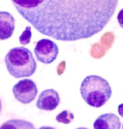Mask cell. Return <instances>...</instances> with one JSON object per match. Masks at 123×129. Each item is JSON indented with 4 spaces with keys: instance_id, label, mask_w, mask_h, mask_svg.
<instances>
[{
    "instance_id": "7",
    "label": "cell",
    "mask_w": 123,
    "mask_h": 129,
    "mask_svg": "<svg viewBox=\"0 0 123 129\" xmlns=\"http://www.w3.org/2000/svg\"><path fill=\"white\" fill-rule=\"evenodd\" d=\"M15 18L7 12L0 11V40H7L13 35L15 28Z\"/></svg>"
},
{
    "instance_id": "15",
    "label": "cell",
    "mask_w": 123,
    "mask_h": 129,
    "mask_svg": "<svg viewBox=\"0 0 123 129\" xmlns=\"http://www.w3.org/2000/svg\"><path fill=\"white\" fill-rule=\"evenodd\" d=\"M122 129H123V125H122Z\"/></svg>"
},
{
    "instance_id": "2",
    "label": "cell",
    "mask_w": 123,
    "mask_h": 129,
    "mask_svg": "<svg viewBox=\"0 0 123 129\" xmlns=\"http://www.w3.org/2000/svg\"><path fill=\"white\" fill-rule=\"evenodd\" d=\"M80 92L85 101L90 106L96 108L105 104L112 94L108 81L96 75H89L83 80Z\"/></svg>"
},
{
    "instance_id": "11",
    "label": "cell",
    "mask_w": 123,
    "mask_h": 129,
    "mask_svg": "<svg viewBox=\"0 0 123 129\" xmlns=\"http://www.w3.org/2000/svg\"><path fill=\"white\" fill-rule=\"evenodd\" d=\"M31 28L30 26H27L25 30L22 32L19 38L20 43L21 45L25 46L29 44L30 42L32 37L31 31Z\"/></svg>"
},
{
    "instance_id": "13",
    "label": "cell",
    "mask_w": 123,
    "mask_h": 129,
    "mask_svg": "<svg viewBox=\"0 0 123 129\" xmlns=\"http://www.w3.org/2000/svg\"><path fill=\"white\" fill-rule=\"evenodd\" d=\"M118 112L119 115L123 118V103L118 106Z\"/></svg>"
},
{
    "instance_id": "1",
    "label": "cell",
    "mask_w": 123,
    "mask_h": 129,
    "mask_svg": "<svg viewBox=\"0 0 123 129\" xmlns=\"http://www.w3.org/2000/svg\"><path fill=\"white\" fill-rule=\"evenodd\" d=\"M20 15L55 40L86 39L103 30L118 0H11Z\"/></svg>"
},
{
    "instance_id": "5",
    "label": "cell",
    "mask_w": 123,
    "mask_h": 129,
    "mask_svg": "<svg viewBox=\"0 0 123 129\" xmlns=\"http://www.w3.org/2000/svg\"><path fill=\"white\" fill-rule=\"evenodd\" d=\"M34 52L37 60L40 62L50 64L56 60L59 53V49L54 41L43 39L37 42Z\"/></svg>"
},
{
    "instance_id": "10",
    "label": "cell",
    "mask_w": 123,
    "mask_h": 129,
    "mask_svg": "<svg viewBox=\"0 0 123 129\" xmlns=\"http://www.w3.org/2000/svg\"><path fill=\"white\" fill-rule=\"evenodd\" d=\"M74 115L68 110H64L60 113L56 117V120L59 123L68 124L73 121Z\"/></svg>"
},
{
    "instance_id": "9",
    "label": "cell",
    "mask_w": 123,
    "mask_h": 129,
    "mask_svg": "<svg viewBox=\"0 0 123 129\" xmlns=\"http://www.w3.org/2000/svg\"><path fill=\"white\" fill-rule=\"evenodd\" d=\"M0 129H34L31 122L21 119H11L5 122Z\"/></svg>"
},
{
    "instance_id": "3",
    "label": "cell",
    "mask_w": 123,
    "mask_h": 129,
    "mask_svg": "<svg viewBox=\"0 0 123 129\" xmlns=\"http://www.w3.org/2000/svg\"><path fill=\"white\" fill-rule=\"evenodd\" d=\"M5 63L9 74L15 78L30 77L37 69L32 52L23 47L11 49L5 56Z\"/></svg>"
},
{
    "instance_id": "14",
    "label": "cell",
    "mask_w": 123,
    "mask_h": 129,
    "mask_svg": "<svg viewBox=\"0 0 123 129\" xmlns=\"http://www.w3.org/2000/svg\"><path fill=\"white\" fill-rule=\"evenodd\" d=\"M1 110H2V102H1V100L0 99V113L1 112Z\"/></svg>"
},
{
    "instance_id": "4",
    "label": "cell",
    "mask_w": 123,
    "mask_h": 129,
    "mask_svg": "<svg viewBox=\"0 0 123 129\" xmlns=\"http://www.w3.org/2000/svg\"><path fill=\"white\" fill-rule=\"evenodd\" d=\"M15 99L23 104H28L33 101L38 93L37 85L32 80H20L13 88Z\"/></svg>"
},
{
    "instance_id": "6",
    "label": "cell",
    "mask_w": 123,
    "mask_h": 129,
    "mask_svg": "<svg viewBox=\"0 0 123 129\" xmlns=\"http://www.w3.org/2000/svg\"><path fill=\"white\" fill-rule=\"evenodd\" d=\"M60 99L58 93L53 89L45 90L39 94L36 103L39 109L52 111L59 105Z\"/></svg>"
},
{
    "instance_id": "8",
    "label": "cell",
    "mask_w": 123,
    "mask_h": 129,
    "mask_svg": "<svg viewBox=\"0 0 123 129\" xmlns=\"http://www.w3.org/2000/svg\"><path fill=\"white\" fill-rule=\"evenodd\" d=\"M121 122L118 116L113 113H105L100 116L93 123L95 129H120Z\"/></svg>"
},
{
    "instance_id": "12",
    "label": "cell",
    "mask_w": 123,
    "mask_h": 129,
    "mask_svg": "<svg viewBox=\"0 0 123 129\" xmlns=\"http://www.w3.org/2000/svg\"><path fill=\"white\" fill-rule=\"evenodd\" d=\"M117 19L119 24L123 29V8L119 12Z\"/></svg>"
}]
</instances>
